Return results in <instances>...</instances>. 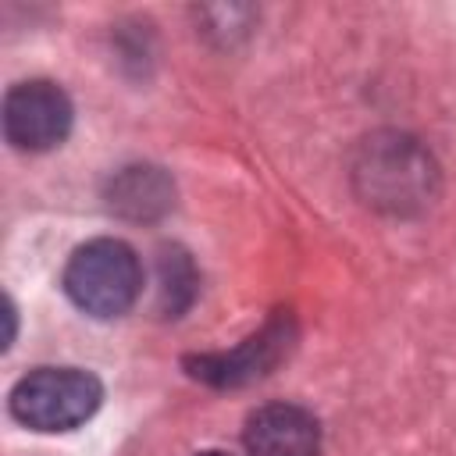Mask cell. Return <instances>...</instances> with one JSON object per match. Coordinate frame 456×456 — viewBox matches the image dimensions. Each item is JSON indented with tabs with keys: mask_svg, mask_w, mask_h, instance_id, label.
Returning <instances> with one entry per match:
<instances>
[{
	"mask_svg": "<svg viewBox=\"0 0 456 456\" xmlns=\"http://www.w3.org/2000/svg\"><path fill=\"white\" fill-rule=\"evenodd\" d=\"M353 182L370 207L388 214H410L431 203L438 167L417 139L399 132H378L360 146Z\"/></svg>",
	"mask_w": 456,
	"mask_h": 456,
	"instance_id": "1",
	"label": "cell"
},
{
	"mask_svg": "<svg viewBox=\"0 0 456 456\" xmlns=\"http://www.w3.org/2000/svg\"><path fill=\"white\" fill-rule=\"evenodd\" d=\"M68 299L89 317H121L142 292V267L128 242L89 239L82 242L61 278Z\"/></svg>",
	"mask_w": 456,
	"mask_h": 456,
	"instance_id": "2",
	"label": "cell"
},
{
	"mask_svg": "<svg viewBox=\"0 0 456 456\" xmlns=\"http://www.w3.org/2000/svg\"><path fill=\"white\" fill-rule=\"evenodd\" d=\"M103 403V385L82 367H36L11 388V417L32 431H71Z\"/></svg>",
	"mask_w": 456,
	"mask_h": 456,
	"instance_id": "3",
	"label": "cell"
},
{
	"mask_svg": "<svg viewBox=\"0 0 456 456\" xmlns=\"http://www.w3.org/2000/svg\"><path fill=\"white\" fill-rule=\"evenodd\" d=\"M75 107L68 93L50 78H28L4 96V135L14 150L46 153L61 146L71 132Z\"/></svg>",
	"mask_w": 456,
	"mask_h": 456,
	"instance_id": "4",
	"label": "cell"
},
{
	"mask_svg": "<svg viewBox=\"0 0 456 456\" xmlns=\"http://www.w3.org/2000/svg\"><path fill=\"white\" fill-rule=\"evenodd\" d=\"M292 346V321L289 317H274L267 321L253 338H246L239 349L232 353H214V356H196L189 360L192 374L210 381V385H246L260 374H267Z\"/></svg>",
	"mask_w": 456,
	"mask_h": 456,
	"instance_id": "5",
	"label": "cell"
},
{
	"mask_svg": "<svg viewBox=\"0 0 456 456\" xmlns=\"http://www.w3.org/2000/svg\"><path fill=\"white\" fill-rule=\"evenodd\" d=\"M242 442L249 456H321L317 417L296 403H267L253 410Z\"/></svg>",
	"mask_w": 456,
	"mask_h": 456,
	"instance_id": "6",
	"label": "cell"
},
{
	"mask_svg": "<svg viewBox=\"0 0 456 456\" xmlns=\"http://www.w3.org/2000/svg\"><path fill=\"white\" fill-rule=\"evenodd\" d=\"M107 203L114 214L132 217V221H153L160 217L171 203H175V185L160 167L150 164H135V167H121L110 178L107 189Z\"/></svg>",
	"mask_w": 456,
	"mask_h": 456,
	"instance_id": "7",
	"label": "cell"
},
{
	"mask_svg": "<svg viewBox=\"0 0 456 456\" xmlns=\"http://www.w3.org/2000/svg\"><path fill=\"white\" fill-rule=\"evenodd\" d=\"M157 281H160V285H157V303H160V314H164V317H178V314L192 303L196 285H200L189 253L178 249V246H164V249H160Z\"/></svg>",
	"mask_w": 456,
	"mask_h": 456,
	"instance_id": "8",
	"label": "cell"
},
{
	"mask_svg": "<svg viewBox=\"0 0 456 456\" xmlns=\"http://www.w3.org/2000/svg\"><path fill=\"white\" fill-rule=\"evenodd\" d=\"M200 456H228V452H200Z\"/></svg>",
	"mask_w": 456,
	"mask_h": 456,
	"instance_id": "9",
	"label": "cell"
}]
</instances>
